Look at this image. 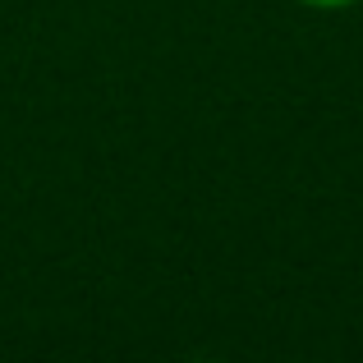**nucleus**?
Returning <instances> with one entry per match:
<instances>
[{"label":"nucleus","instance_id":"1","mask_svg":"<svg viewBox=\"0 0 363 363\" xmlns=\"http://www.w3.org/2000/svg\"><path fill=\"white\" fill-rule=\"evenodd\" d=\"M294 5L318 9V14H340V9H354V5H363V0H294Z\"/></svg>","mask_w":363,"mask_h":363}]
</instances>
